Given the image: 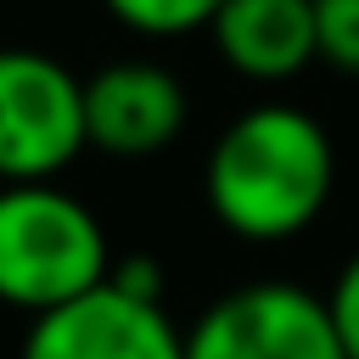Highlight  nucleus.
Segmentation results:
<instances>
[{"label": "nucleus", "mask_w": 359, "mask_h": 359, "mask_svg": "<svg viewBox=\"0 0 359 359\" xmlns=\"http://www.w3.org/2000/svg\"><path fill=\"white\" fill-rule=\"evenodd\" d=\"M337 185V146L325 123L292 101H258L236 112L202 163L208 213L241 241L303 236Z\"/></svg>", "instance_id": "nucleus-1"}, {"label": "nucleus", "mask_w": 359, "mask_h": 359, "mask_svg": "<svg viewBox=\"0 0 359 359\" xmlns=\"http://www.w3.org/2000/svg\"><path fill=\"white\" fill-rule=\"evenodd\" d=\"M112 241L90 202L45 185H0V303L22 314H50L107 286Z\"/></svg>", "instance_id": "nucleus-2"}, {"label": "nucleus", "mask_w": 359, "mask_h": 359, "mask_svg": "<svg viewBox=\"0 0 359 359\" xmlns=\"http://www.w3.org/2000/svg\"><path fill=\"white\" fill-rule=\"evenodd\" d=\"M84 79L45 56L0 50V185H45L84 151Z\"/></svg>", "instance_id": "nucleus-3"}, {"label": "nucleus", "mask_w": 359, "mask_h": 359, "mask_svg": "<svg viewBox=\"0 0 359 359\" xmlns=\"http://www.w3.org/2000/svg\"><path fill=\"white\" fill-rule=\"evenodd\" d=\"M185 359H342V342L320 292L297 280H247L191 320Z\"/></svg>", "instance_id": "nucleus-4"}, {"label": "nucleus", "mask_w": 359, "mask_h": 359, "mask_svg": "<svg viewBox=\"0 0 359 359\" xmlns=\"http://www.w3.org/2000/svg\"><path fill=\"white\" fill-rule=\"evenodd\" d=\"M17 359H185V331L163 303H140L107 280L79 303L39 314Z\"/></svg>", "instance_id": "nucleus-5"}, {"label": "nucleus", "mask_w": 359, "mask_h": 359, "mask_svg": "<svg viewBox=\"0 0 359 359\" xmlns=\"http://www.w3.org/2000/svg\"><path fill=\"white\" fill-rule=\"evenodd\" d=\"M185 84L146 56L107 62L84 79V140L107 157H157L185 129Z\"/></svg>", "instance_id": "nucleus-6"}, {"label": "nucleus", "mask_w": 359, "mask_h": 359, "mask_svg": "<svg viewBox=\"0 0 359 359\" xmlns=\"http://www.w3.org/2000/svg\"><path fill=\"white\" fill-rule=\"evenodd\" d=\"M213 50L252 84H286L314 56V0H224L213 17Z\"/></svg>", "instance_id": "nucleus-7"}, {"label": "nucleus", "mask_w": 359, "mask_h": 359, "mask_svg": "<svg viewBox=\"0 0 359 359\" xmlns=\"http://www.w3.org/2000/svg\"><path fill=\"white\" fill-rule=\"evenodd\" d=\"M101 6L140 39H185L213 28L224 0H101Z\"/></svg>", "instance_id": "nucleus-8"}, {"label": "nucleus", "mask_w": 359, "mask_h": 359, "mask_svg": "<svg viewBox=\"0 0 359 359\" xmlns=\"http://www.w3.org/2000/svg\"><path fill=\"white\" fill-rule=\"evenodd\" d=\"M314 39L325 67L359 79V0H314Z\"/></svg>", "instance_id": "nucleus-9"}, {"label": "nucleus", "mask_w": 359, "mask_h": 359, "mask_svg": "<svg viewBox=\"0 0 359 359\" xmlns=\"http://www.w3.org/2000/svg\"><path fill=\"white\" fill-rule=\"evenodd\" d=\"M325 314L337 325V342H342V359H359V252L337 269L331 292H325Z\"/></svg>", "instance_id": "nucleus-10"}, {"label": "nucleus", "mask_w": 359, "mask_h": 359, "mask_svg": "<svg viewBox=\"0 0 359 359\" xmlns=\"http://www.w3.org/2000/svg\"><path fill=\"white\" fill-rule=\"evenodd\" d=\"M118 292L140 297V303H163V264L151 252H129V258H112V275H107Z\"/></svg>", "instance_id": "nucleus-11"}]
</instances>
